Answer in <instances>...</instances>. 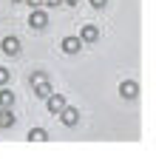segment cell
<instances>
[{
    "label": "cell",
    "mask_w": 156,
    "mask_h": 159,
    "mask_svg": "<svg viewBox=\"0 0 156 159\" xmlns=\"http://www.w3.org/2000/svg\"><path fill=\"white\" fill-rule=\"evenodd\" d=\"M11 105H14V94L0 85V108H11Z\"/></svg>",
    "instance_id": "9c48e42d"
},
{
    "label": "cell",
    "mask_w": 156,
    "mask_h": 159,
    "mask_svg": "<svg viewBox=\"0 0 156 159\" xmlns=\"http://www.w3.org/2000/svg\"><path fill=\"white\" fill-rule=\"evenodd\" d=\"M29 26L34 29V31H43L46 26H48V14L37 6V9H31V14H29Z\"/></svg>",
    "instance_id": "7a4b0ae2"
},
{
    "label": "cell",
    "mask_w": 156,
    "mask_h": 159,
    "mask_svg": "<svg viewBox=\"0 0 156 159\" xmlns=\"http://www.w3.org/2000/svg\"><path fill=\"white\" fill-rule=\"evenodd\" d=\"M80 40H82V43H96V40H100V29H96V26H82Z\"/></svg>",
    "instance_id": "ba28073f"
},
{
    "label": "cell",
    "mask_w": 156,
    "mask_h": 159,
    "mask_svg": "<svg viewBox=\"0 0 156 159\" xmlns=\"http://www.w3.org/2000/svg\"><path fill=\"white\" fill-rule=\"evenodd\" d=\"M6 83H9V71L0 68V85H6Z\"/></svg>",
    "instance_id": "5bb4252c"
},
{
    "label": "cell",
    "mask_w": 156,
    "mask_h": 159,
    "mask_svg": "<svg viewBox=\"0 0 156 159\" xmlns=\"http://www.w3.org/2000/svg\"><path fill=\"white\" fill-rule=\"evenodd\" d=\"M11 3H20V0H11Z\"/></svg>",
    "instance_id": "e0dca14e"
},
{
    "label": "cell",
    "mask_w": 156,
    "mask_h": 159,
    "mask_svg": "<svg viewBox=\"0 0 156 159\" xmlns=\"http://www.w3.org/2000/svg\"><path fill=\"white\" fill-rule=\"evenodd\" d=\"M46 99H48V111H51V114H60V111H63V108L68 105L63 94H48Z\"/></svg>",
    "instance_id": "8992f818"
},
{
    "label": "cell",
    "mask_w": 156,
    "mask_h": 159,
    "mask_svg": "<svg viewBox=\"0 0 156 159\" xmlns=\"http://www.w3.org/2000/svg\"><path fill=\"white\" fill-rule=\"evenodd\" d=\"M26 3H29L31 9H37V6H43V0H26Z\"/></svg>",
    "instance_id": "9a60e30c"
},
{
    "label": "cell",
    "mask_w": 156,
    "mask_h": 159,
    "mask_svg": "<svg viewBox=\"0 0 156 159\" xmlns=\"http://www.w3.org/2000/svg\"><path fill=\"white\" fill-rule=\"evenodd\" d=\"M119 97L122 99H136V97H139V85H136V80H122V83H119Z\"/></svg>",
    "instance_id": "3957f363"
},
{
    "label": "cell",
    "mask_w": 156,
    "mask_h": 159,
    "mask_svg": "<svg viewBox=\"0 0 156 159\" xmlns=\"http://www.w3.org/2000/svg\"><path fill=\"white\" fill-rule=\"evenodd\" d=\"M60 119H63V125H68V128H74L77 122H80V111H77L74 105H65V108L60 111Z\"/></svg>",
    "instance_id": "277c9868"
},
{
    "label": "cell",
    "mask_w": 156,
    "mask_h": 159,
    "mask_svg": "<svg viewBox=\"0 0 156 159\" xmlns=\"http://www.w3.org/2000/svg\"><path fill=\"white\" fill-rule=\"evenodd\" d=\"M80 48H82V40H80V37L71 34V37L63 40V51H65V54H80Z\"/></svg>",
    "instance_id": "52a82bcc"
},
{
    "label": "cell",
    "mask_w": 156,
    "mask_h": 159,
    "mask_svg": "<svg viewBox=\"0 0 156 159\" xmlns=\"http://www.w3.org/2000/svg\"><path fill=\"white\" fill-rule=\"evenodd\" d=\"M43 6H48V9H57V6H63V0H43Z\"/></svg>",
    "instance_id": "4fadbf2b"
},
{
    "label": "cell",
    "mask_w": 156,
    "mask_h": 159,
    "mask_svg": "<svg viewBox=\"0 0 156 159\" xmlns=\"http://www.w3.org/2000/svg\"><path fill=\"white\" fill-rule=\"evenodd\" d=\"M63 3H68V6H77V3H80V0H63Z\"/></svg>",
    "instance_id": "2e32d148"
},
{
    "label": "cell",
    "mask_w": 156,
    "mask_h": 159,
    "mask_svg": "<svg viewBox=\"0 0 156 159\" xmlns=\"http://www.w3.org/2000/svg\"><path fill=\"white\" fill-rule=\"evenodd\" d=\"M88 3H91L94 9H105V6H108V0H88Z\"/></svg>",
    "instance_id": "7c38bea8"
},
{
    "label": "cell",
    "mask_w": 156,
    "mask_h": 159,
    "mask_svg": "<svg viewBox=\"0 0 156 159\" xmlns=\"http://www.w3.org/2000/svg\"><path fill=\"white\" fill-rule=\"evenodd\" d=\"M0 46H3V54H9V57H17V54H20V40H17L14 34L11 37H3V43H0Z\"/></svg>",
    "instance_id": "5b68a950"
},
{
    "label": "cell",
    "mask_w": 156,
    "mask_h": 159,
    "mask_svg": "<svg viewBox=\"0 0 156 159\" xmlns=\"http://www.w3.org/2000/svg\"><path fill=\"white\" fill-rule=\"evenodd\" d=\"M46 136H48V134H46L43 128H31V131H29V139H31V142H43Z\"/></svg>",
    "instance_id": "8fae6325"
},
{
    "label": "cell",
    "mask_w": 156,
    "mask_h": 159,
    "mask_svg": "<svg viewBox=\"0 0 156 159\" xmlns=\"http://www.w3.org/2000/svg\"><path fill=\"white\" fill-rule=\"evenodd\" d=\"M31 88H34L37 97H48V94H51V83H48V77H46L43 71L31 74Z\"/></svg>",
    "instance_id": "6da1fadb"
},
{
    "label": "cell",
    "mask_w": 156,
    "mask_h": 159,
    "mask_svg": "<svg viewBox=\"0 0 156 159\" xmlns=\"http://www.w3.org/2000/svg\"><path fill=\"white\" fill-rule=\"evenodd\" d=\"M14 125V114L11 108H0V128H11Z\"/></svg>",
    "instance_id": "30bf717a"
}]
</instances>
